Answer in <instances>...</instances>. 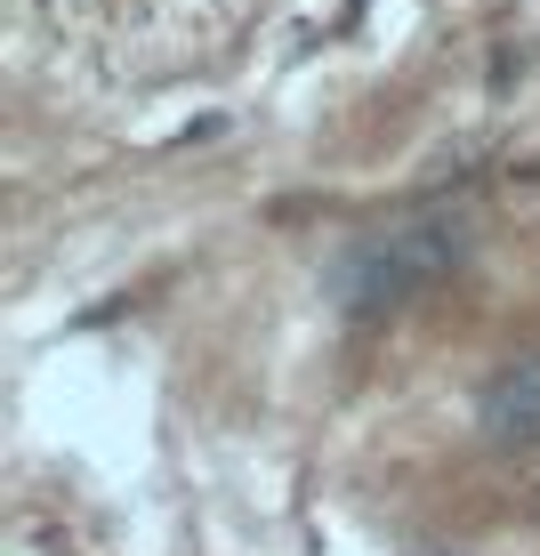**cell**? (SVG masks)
Masks as SVG:
<instances>
[{
  "label": "cell",
  "instance_id": "6da1fadb",
  "mask_svg": "<svg viewBox=\"0 0 540 556\" xmlns=\"http://www.w3.org/2000/svg\"><path fill=\"white\" fill-rule=\"evenodd\" d=\"M460 258H468V218H460V210L388 226V235L339 251V266H331V306H339V315H355V323L363 315H388V306H403L412 291H428L436 275H452Z\"/></svg>",
  "mask_w": 540,
  "mask_h": 556
},
{
  "label": "cell",
  "instance_id": "7a4b0ae2",
  "mask_svg": "<svg viewBox=\"0 0 540 556\" xmlns=\"http://www.w3.org/2000/svg\"><path fill=\"white\" fill-rule=\"evenodd\" d=\"M476 428H485L492 444H540V355H516L485 379Z\"/></svg>",
  "mask_w": 540,
  "mask_h": 556
}]
</instances>
